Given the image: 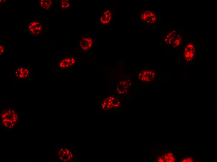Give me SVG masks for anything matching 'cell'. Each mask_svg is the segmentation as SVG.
Returning <instances> with one entry per match:
<instances>
[{
    "mask_svg": "<svg viewBox=\"0 0 217 162\" xmlns=\"http://www.w3.org/2000/svg\"><path fill=\"white\" fill-rule=\"evenodd\" d=\"M166 161L173 162L175 161V157L174 153L171 152L167 153L164 156Z\"/></svg>",
    "mask_w": 217,
    "mask_h": 162,
    "instance_id": "obj_13",
    "label": "cell"
},
{
    "mask_svg": "<svg viewBox=\"0 0 217 162\" xmlns=\"http://www.w3.org/2000/svg\"><path fill=\"white\" fill-rule=\"evenodd\" d=\"M59 159L64 161H68L71 160L74 156L72 151L67 148H61L58 151Z\"/></svg>",
    "mask_w": 217,
    "mask_h": 162,
    "instance_id": "obj_7",
    "label": "cell"
},
{
    "mask_svg": "<svg viewBox=\"0 0 217 162\" xmlns=\"http://www.w3.org/2000/svg\"><path fill=\"white\" fill-rule=\"evenodd\" d=\"M113 17V13L111 10L105 9L100 14L99 18V22L102 25H107L112 21Z\"/></svg>",
    "mask_w": 217,
    "mask_h": 162,
    "instance_id": "obj_6",
    "label": "cell"
},
{
    "mask_svg": "<svg viewBox=\"0 0 217 162\" xmlns=\"http://www.w3.org/2000/svg\"><path fill=\"white\" fill-rule=\"evenodd\" d=\"M44 23L38 20H29L26 23V30L31 36H39L44 29Z\"/></svg>",
    "mask_w": 217,
    "mask_h": 162,
    "instance_id": "obj_2",
    "label": "cell"
},
{
    "mask_svg": "<svg viewBox=\"0 0 217 162\" xmlns=\"http://www.w3.org/2000/svg\"><path fill=\"white\" fill-rule=\"evenodd\" d=\"M75 62V59L71 56L64 57L60 60L59 66L60 69H65L71 67Z\"/></svg>",
    "mask_w": 217,
    "mask_h": 162,
    "instance_id": "obj_8",
    "label": "cell"
},
{
    "mask_svg": "<svg viewBox=\"0 0 217 162\" xmlns=\"http://www.w3.org/2000/svg\"><path fill=\"white\" fill-rule=\"evenodd\" d=\"M93 40L91 37L85 36L82 38L80 42V48L84 50H89L92 47Z\"/></svg>",
    "mask_w": 217,
    "mask_h": 162,
    "instance_id": "obj_10",
    "label": "cell"
},
{
    "mask_svg": "<svg viewBox=\"0 0 217 162\" xmlns=\"http://www.w3.org/2000/svg\"><path fill=\"white\" fill-rule=\"evenodd\" d=\"M195 50L196 45L195 42L192 41L185 42L183 56L185 64H190L193 61Z\"/></svg>",
    "mask_w": 217,
    "mask_h": 162,
    "instance_id": "obj_3",
    "label": "cell"
},
{
    "mask_svg": "<svg viewBox=\"0 0 217 162\" xmlns=\"http://www.w3.org/2000/svg\"><path fill=\"white\" fill-rule=\"evenodd\" d=\"M179 31L177 30H172L167 31L165 35L163 42L167 46H171L172 41Z\"/></svg>",
    "mask_w": 217,
    "mask_h": 162,
    "instance_id": "obj_9",
    "label": "cell"
},
{
    "mask_svg": "<svg viewBox=\"0 0 217 162\" xmlns=\"http://www.w3.org/2000/svg\"><path fill=\"white\" fill-rule=\"evenodd\" d=\"M53 4L52 1L51 0H41L39 1L40 7L46 11H49Z\"/></svg>",
    "mask_w": 217,
    "mask_h": 162,
    "instance_id": "obj_12",
    "label": "cell"
},
{
    "mask_svg": "<svg viewBox=\"0 0 217 162\" xmlns=\"http://www.w3.org/2000/svg\"><path fill=\"white\" fill-rule=\"evenodd\" d=\"M157 161L160 162H162L165 161V159L164 156H159L157 158Z\"/></svg>",
    "mask_w": 217,
    "mask_h": 162,
    "instance_id": "obj_17",
    "label": "cell"
},
{
    "mask_svg": "<svg viewBox=\"0 0 217 162\" xmlns=\"http://www.w3.org/2000/svg\"><path fill=\"white\" fill-rule=\"evenodd\" d=\"M183 37L180 31L178 33L175 38L172 42L171 47L173 49L178 48L182 43Z\"/></svg>",
    "mask_w": 217,
    "mask_h": 162,
    "instance_id": "obj_11",
    "label": "cell"
},
{
    "mask_svg": "<svg viewBox=\"0 0 217 162\" xmlns=\"http://www.w3.org/2000/svg\"><path fill=\"white\" fill-rule=\"evenodd\" d=\"M15 78L17 80L27 79L30 77V68L25 65L21 64L15 66Z\"/></svg>",
    "mask_w": 217,
    "mask_h": 162,
    "instance_id": "obj_5",
    "label": "cell"
},
{
    "mask_svg": "<svg viewBox=\"0 0 217 162\" xmlns=\"http://www.w3.org/2000/svg\"><path fill=\"white\" fill-rule=\"evenodd\" d=\"M70 6V1L68 0H60V6L62 9H69Z\"/></svg>",
    "mask_w": 217,
    "mask_h": 162,
    "instance_id": "obj_14",
    "label": "cell"
},
{
    "mask_svg": "<svg viewBox=\"0 0 217 162\" xmlns=\"http://www.w3.org/2000/svg\"><path fill=\"white\" fill-rule=\"evenodd\" d=\"M6 51L5 45L3 44H1L0 45V56L3 55Z\"/></svg>",
    "mask_w": 217,
    "mask_h": 162,
    "instance_id": "obj_15",
    "label": "cell"
},
{
    "mask_svg": "<svg viewBox=\"0 0 217 162\" xmlns=\"http://www.w3.org/2000/svg\"><path fill=\"white\" fill-rule=\"evenodd\" d=\"M2 124L8 128L14 127L17 121L18 115L13 109L8 108L4 110L1 112Z\"/></svg>",
    "mask_w": 217,
    "mask_h": 162,
    "instance_id": "obj_1",
    "label": "cell"
},
{
    "mask_svg": "<svg viewBox=\"0 0 217 162\" xmlns=\"http://www.w3.org/2000/svg\"><path fill=\"white\" fill-rule=\"evenodd\" d=\"M182 162H193V159L190 157H186L183 158L181 160Z\"/></svg>",
    "mask_w": 217,
    "mask_h": 162,
    "instance_id": "obj_16",
    "label": "cell"
},
{
    "mask_svg": "<svg viewBox=\"0 0 217 162\" xmlns=\"http://www.w3.org/2000/svg\"><path fill=\"white\" fill-rule=\"evenodd\" d=\"M7 0H0V4H4L5 3H7Z\"/></svg>",
    "mask_w": 217,
    "mask_h": 162,
    "instance_id": "obj_18",
    "label": "cell"
},
{
    "mask_svg": "<svg viewBox=\"0 0 217 162\" xmlns=\"http://www.w3.org/2000/svg\"><path fill=\"white\" fill-rule=\"evenodd\" d=\"M140 17L142 21L149 25L156 24L159 21V16L152 9L142 10L140 12Z\"/></svg>",
    "mask_w": 217,
    "mask_h": 162,
    "instance_id": "obj_4",
    "label": "cell"
}]
</instances>
